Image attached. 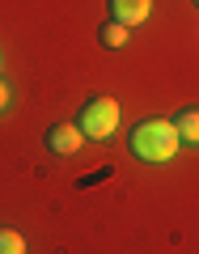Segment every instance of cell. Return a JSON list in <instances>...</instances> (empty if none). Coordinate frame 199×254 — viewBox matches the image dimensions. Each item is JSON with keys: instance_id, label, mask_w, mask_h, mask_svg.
Segmentation results:
<instances>
[{"instance_id": "9", "label": "cell", "mask_w": 199, "mask_h": 254, "mask_svg": "<svg viewBox=\"0 0 199 254\" xmlns=\"http://www.w3.org/2000/svg\"><path fill=\"white\" fill-rule=\"evenodd\" d=\"M195 4H199V0H195Z\"/></svg>"}, {"instance_id": "8", "label": "cell", "mask_w": 199, "mask_h": 254, "mask_svg": "<svg viewBox=\"0 0 199 254\" xmlns=\"http://www.w3.org/2000/svg\"><path fill=\"white\" fill-rule=\"evenodd\" d=\"M9 102H13V89H9V81L0 76V110H9Z\"/></svg>"}, {"instance_id": "6", "label": "cell", "mask_w": 199, "mask_h": 254, "mask_svg": "<svg viewBox=\"0 0 199 254\" xmlns=\"http://www.w3.org/2000/svg\"><path fill=\"white\" fill-rule=\"evenodd\" d=\"M98 38H102V47H123V43H127V38H132V30H127V26H123V21H115V17H110V21H106V26H102V30H98Z\"/></svg>"}, {"instance_id": "1", "label": "cell", "mask_w": 199, "mask_h": 254, "mask_svg": "<svg viewBox=\"0 0 199 254\" xmlns=\"http://www.w3.org/2000/svg\"><path fill=\"white\" fill-rule=\"evenodd\" d=\"M178 131H174V119H144V123L132 127L127 136V148L148 165H170L178 157Z\"/></svg>"}, {"instance_id": "7", "label": "cell", "mask_w": 199, "mask_h": 254, "mask_svg": "<svg viewBox=\"0 0 199 254\" xmlns=\"http://www.w3.org/2000/svg\"><path fill=\"white\" fill-rule=\"evenodd\" d=\"M0 254H26V237L17 229H0Z\"/></svg>"}, {"instance_id": "5", "label": "cell", "mask_w": 199, "mask_h": 254, "mask_svg": "<svg viewBox=\"0 0 199 254\" xmlns=\"http://www.w3.org/2000/svg\"><path fill=\"white\" fill-rule=\"evenodd\" d=\"M174 131H178L182 144H199V106H187L174 119Z\"/></svg>"}, {"instance_id": "2", "label": "cell", "mask_w": 199, "mask_h": 254, "mask_svg": "<svg viewBox=\"0 0 199 254\" xmlns=\"http://www.w3.org/2000/svg\"><path fill=\"white\" fill-rule=\"evenodd\" d=\"M76 127L85 131V140H110L119 131V102L115 98H89L76 115Z\"/></svg>"}, {"instance_id": "4", "label": "cell", "mask_w": 199, "mask_h": 254, "mask_svg": "<svg viewBox=\"0 0 199 254\" xmlns=\"http://www.w3.org/2000/svg\"><path fill=\"white\" fill-rule=\"evenodd\" d=\"M148 13H153V0H110V17L123 21L127 30H132V26H144Z\"/></svg>"}, {"instance_id": "3", "label": "cell", "mask_w": 199, "mask_h": 254, "mask_svg": "<svg viewBox=\"0 0 199 254\" xmlns=\"http://www.w3.org/2000/svg\"><path fill=\"white\" fill-rule=\"evenodd\" d=\"M85 144V131L76 123H55L51 131H47V148H51L55 157H76Z\"/></svg>"}]
</instances>
